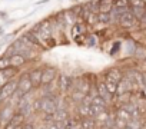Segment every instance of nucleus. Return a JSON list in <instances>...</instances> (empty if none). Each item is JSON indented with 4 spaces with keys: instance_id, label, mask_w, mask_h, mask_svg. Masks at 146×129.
Instances as JSON below:
<instances>
[{
    "instance_id": "nucleus-1",
    "label": "nucleus",
    "mask_w": 146,
    "mask_h": 129,
    "mask_svg": "<svg viewBox=\"0 0 146 129\" xmlns=\"http://www.w3.org/2000/svg\"><path fill=\"white\" fill-rule=\"evenodd\" d=\"M60 95L54 96H40V116L42 115H49L53 116L56 110L60 108Z\"/></svg>"
},
{
    "instance_id": "nucleus-2",
    "label": "nucleus",
    "mask_w": 146,
    "mask_h": 129,
    "mask_svg": "<svg viewBox=\"0 0 146 129\" xmlns=\"http://www.w3.org/2000/svg\"><path fill=\"white\" fill-rule=\"evenodd\" d=\"M73 83H75V79H73L72 76H67L64 73L59 75L57 76V93L60 96L69 95L70 90L73 89Z\"/></svg>"
},
{
    "instance_id": "nucleus-3",
    "label": "nucleus",
    "mask_w": 146,
    "mask_h": 129,
    "mask_svg": "<svg viewBox=\"0 0 146 129\" xmlns=\"http://www.w3.org/2000/svg\"><path fill=\"white\" fill-rule=\"evenodd\" d=\"M59 76V70L56 66H52V64H46L43 66V72H42V86H47L52 85Z\"/></svg>"
},
{
    "instance_id": "nucleus-4",
    "label": "nucleus",
    "mask_w": 146,
    "mask_h": 129,
    "mask_svg": "<svg viewBox=\"0 0 146 129\" xmlns=\"http://www.w3.org/2000/svg\"><path fill=\"white\" fill-rule=\"evenodd\" d=\"M15 112H16V106H15L10 100L5 102V103L2 105V108H0V126L3 128V126L13 118Z\"/></svg>"
},
{
    "instance_id": "nucleus-5",
    "label": "nucleus",
    "mask_w": 146,
    "mask_h": 129,
    "mask_svg": "<svg viewBox=\"0 0 146 129\" xmlns=\"http://www.w3.org/2000/svg\"><path fill=\"white\" fill-rule=\"evenodd\" d=\"M117 25H119V27H122V29H125V30H129V29L136 27V26L139 25V20L132 15V12H130V10H126V12L119 17Z\"/></svg>"
},
{
    "instance_id": "nucleus-6",
    "label": "nucleus",
    "mask_w": 146,
    "mask_h": 129,
    "mask_svg": "<svg viewBox=\"0 0 146 129\" xmlns=\"http://www.w3.org/2000/svg\"><path fill=\"white\" fill-rule=\"evenodd\" d=\"M17 90L22 95H30L33 92V85L30 82V78H29L27 72L20 73V76L17 78Z\"/></svg>"
},
{
    "instance_id": "nucleus-7",
    "label": "nucleus",
    "mask_w": 146,
    "mask_h": 129,
    "mask_svg": "<svg viewBox=\"0 0 146 129\" xmlns=\"http://www.w3.org/2000/svg\"><path fill=\"white\" fill-rule=\"evenodd\" d=\"M125 76V72L119 66H112L103 72V80H109L113 83H119Z\"/></svg>"
},
{
    "instance_id": "nucleus-8",
    "label": "nucleus",
    "mask_w": 146,
    "mask_h": 129,
    "mask_svg": "<svg viewBox=\"0 0 146 129\" xmlns=\"http://www.w3.org/2000/svg\"><path fill=\"white\" fill-rule=\"evenodd\" d=\"M90 105H92V98L86 96V98L82 100V103H79L78 106H75V108H76L75 116H76L78 119L90 118V116H89V108H90Z\"/></svg>"
},
{
    "instance_id": "nucleus-9",
    "label": "nucleus",
    "mask_w": 146,
    "mask_h": 129,
    "mask_svg": "<svg viewBox=\"0 0 146 129\" xmlns=\"http://www.w3.org/2000/svg\"><path fill=\"white\" fill-rule=\"evenodd\" d=\"M19 73H20V70L13 68V66H10V68H7L5 70H0V89H2L7 82H10L12 79H16V76Z\"/></svg>"
},
{
    "instance_id": "nucleus-10",
    "label": "nucleus",
    "mask_w": 146,
    "mask_h": 129,
    "mask_svg": "<svg viewBox=\"0 0 146 129\" xmlns=\"http://www.w3.org/2000/svg\"><path fill=\"white\" fill-rule=\"evenodd\" d=\"M17 90V79H12L10 82H7L2 89H0V93H2V98L5 102L10 100V98L15 95V92Z\"/></svg>"
},
{
    "instance_id": "nucleus-11",
    "label": "nucleus",
    "mask_w": 146,
    "mask_h": 129,
    "mask_svg": "<svg viewBox=\"0 0 146 129\" xmlns=\"http://www.w3.org/2000/svg\"><path fill=\"white\" fill-rule=\"evenodd\" d=\"M42 72H43V68H40V66L33 68L27 72L29 78H30V82L33 85V90H37V89L42 88Z\"/></svg>"
},
{
    "instance_id": "nucleus-12",
    "label": "nucleus",
    "mask_w": 146,
    "mask_h": 129,
    "mask_svg": "<svg viewBox=\"0 0 146 129\" xmlns=\"http://www.w3.org/2000/svg\"><path fill=\"white\" fill-rule=\"evenodd\" d=\"M136 90V86L126 78L123 76V79L117 83V92H116V96L119 95H123V93H129V92H135Z\"/></svg>"
},
{
    "instance_id": "nucleus-13",
    "label": "nucleus",
    "mask_w": 146,
    "mask_h": 129,
    "mask_svg": "<svg viewBox=\"0 0 146 129\" xmlns=\"http://www.w3.org/2000/svg\"><path fill=\"white\" fill-rule=\"evenodd\" d=\"M72 118V113H70V110L67 109V108H64V106H60L57 110H56V113L53 115V122H56V123H64V122H67L69 119Z\"/></svg>"
},
{
    "instance_id": "nucleus-14",
    "label": "nucleus",
    "mask_w": 146,
    "mask_h": 129,
    "mask_svg": "<svg viewBox=\"0 0 146 129\" xmlns=\"http://www.w3.org/2000/svg\"><path fill=\"white\" fill-rule=\"evenodd\" d=\"M113 10V0H98V13L110 15Z\"/></svg>"
},
{
    "instance_id": "nucleus-15",
    "label": "nucleus",
    "mask_w": 146,
    "mask_h": 129,
    "mask_svg": "<svg viewBox=\"0 0 146 129\" xmlns=\"http://www.w3.org/2000/svg\"><path fill=\"white\" fill-rule=\"evenodd\" d=\"M10 63H12V66H13V68H16V69H19V70H20L26 63H29V60H27L25 56H22V55L16 53V55L10 56Z\"/></svg>"
},
{
    "instance_id": "nucleus-16",
    "label": "nucleus",
    "mask_w": 146,
    "mask_h": 129,
    "mask_svg": "<svg viewBox=\"0 0 146 129\" xmlns=\"http://www.w3.org/2000/svg\"><path fill=\"white\" fill-rule=\"evenodd\" d=\"M82 36V35H88V32H86V23L85 22H76L75 25L72 26V36H73V39L75 37H78V36Z\"/></svg>"
},
{
    "instance_id": "nucleus-17",
    "label": "nucleus",
    "mask_w": 146,
    "mask_h": 129,
    "mask_svg": "<svg viewBox=\"0 0 146 129\" xmlns=\"http://www.w3.org/2000/svg\"><path fill=\"white\" fill-rule=\"evenodd\" d=\"M86 96L82 93V92H79L78 89H75L73 88L72 90H70V93H69V99H70V102L75 105V106H78L79 103H82V100L85 99Z\"/></svg>"
},
{
    "instance_id": "nucleus-18",
    "label": "nucleus",
    "mask_w": 146,
    "mask_h": 129,
    "mask_svg": "<svg viewBox=\"0 0 146 129\" xmlns=\"http://www.w3.org/2000/svg\"><path fill=\"white\" fill-rule=\"evenodd\" d=\"M123 129H145L143 118H139V119H130L129 122H126V125L123 126Z\"/></svg>"
},
{
    "instance_id": "nucleus-19",
    "label": "nucleus",
    "mask_w": 146,
    "mask_h": 129,
    "mask_svg": "<svg viewBox=\"0 0 146 129\" xmlns=\"http://www.w3.org/2000/svg\"><path fill=\"white\" fill-rule=\"evenodd\" d=\"M79 128L80 129H98V125L93 118H85V119H79Z\"/></svg>"
},
{
    "instance_id": "nucleus-20",
    "label": "nucleus",
    "mask_w": 146,
    "mask_h": 129,
    "mask_svg": "<svg viewBox=\"0 0 146 129\" xmlns=\"http://www.w3.org/2000/svg\"><path fill=\"white\" fill-rule=\"evenodd\" d=\"M92 105H96V106H99V108H103V109H110L112 106L103 99V98H100L99 95H96V96H93L92 98Z\"/></svg>"
},
{
    "instance_id": "nucleus-21",
    "label": "nucleus",
    "mask_w": 146,
    "mask_h": 129,
    "mask_svg": "<svg viewBox=\"0 0 146 129\" xmlns=\"http://www.w3.org/2000/svg\"><path fill=\"white\" fill-rule=\"evenodd\" d=\"M130 5L129 0H113V9H122V10H129Z\"/></svg>"
},
{
    "instance_id": "nucleus-22",
    "label": "nucleus",
    "mask_w": 146,
    "mask_h": 129,
    "mask_svg": "<svg viewBox=\"0 0 146 129\" xmlns=\"http://www.w3.org/2000/svg\"><path fill=\"white\" fill-rule=\"evenodd\" d=\"M129 10L132 12V15H133L137 20H140V19L146 15V9H145V7H129Z\"/></svg>"
},
{
    "instance_id": "nucleus-23",
    "label": "nucleus",
    "mask_w": 146,
    "mask_h": 129,
    "mask_svg": "<svg viewBox=\"0 0 146 129\" xmlns=\"http://www.w3.org/2000/svg\"><path fill=\"white\" fill-rule=\"evenodd\" d=\"M113 22L112 16L110 15H106V13H98V23L100 25H110Z\"/></svg>"
},
{
    "instance_id": "nucleus-24",
    "label": "nucleus",
    "mask_w": 146,
    "mask_h": 129,
    "mask_svg": "<svg viewBox=\"0 0 146 129\" xmlns=\"http://www.w3.org/2000/svg\"><path fill=\"white\" fill-rule=\"evenodd\" d=\"M12 66V63H10V57L3 55V56H0V70H5L7 68Z\"/></svg>"
},
{
    "instance_id": "nucleus-25",
    "label": "nucleus",
    "mask_w": 146,
    "mask_h": 129,
    "mask_svg": "<svg viewBox=\"0 0 146 129\" xmlns=\"http://www.w3.org/2000/svg\"><path fill=\"white\" fill-rule=\"evenodd\" d=\"M105 82V86L108 89V92L112 95V96H116V92H117V83H113V82H109V80H103Z\"/></svg>"
},
{
    "instance_id": "nucleus-26",
    "label": "nucleus",
    "mask_w": 146,
    "mask_h": 129,
    "mask_svg": "<svg viewBox=\"0 0 146 129\" xmlns=\"http://www.w3.org/2000/svg\"><path fill=\"white\" fill-rule=\"evenodd\" d=\"M120 49H122V42H120V40H115V43L112 45V47H110V50H109V55H110V56H116V55L120 52Z\"/></svg>"
},
{
    "instance_id": "nucleus-27",
    "label": "nucleus",
    "mask_w": 146,
    "mask_h": 129,
    "mask_svg": "<svg viewBox=\"0 0 146 129\" xmlns=\"http://www.w3.org/2000/svg\"><path fill=\"white\" fill-rule=\"evenodd\" d=\"M102 110H105V109H103V108H99V106H96V105H90V108H89V116L95 119Z\"/></svg>"
},
{
    "instance_id": "nucleus-28",
    "label": "nucleus",
    "mask_w": 146,
    "mask_h": 129,
    "mask_svg": "<svg viewBox=\"0 0 146 129\" xmlns=\"http://www.w3.org/2000/svg\"><path fill=\"white\" fill-rule=\"evenodd\" d=\"M130 7H145L146 9V0H129Z\"/></svg>"
},
{
    "instance_id": "nucleus-29",
    "label": "nucleus",
    "mask_w": 146,
    "mask_h": 129,
    "mask_svg": "<svg viewBox=\"0 0 146 129\" xmlns=\"http://www.w3.org/2000/svg\"><path fill=\"white\" fill-rule=\"evenodd\" d=\"M33 113L35 115H40V96L33 99Z\"/></svg>"
},
{
    "instance_id": "nucleus-30",
    "label": "nucleus",
    "mask_w": 146,
    "mask_h": 129,
    "mask_svg": "<svg viewBox=\"0 0 146 129\" xmlns=\"http://www.w3.org/2000/svg\"><path fill=\"white\" fill-rule=\"evenodd\" d=\"M20 129H37V126H36L35 122H32V120H26V122L20 126Z\"/></svg>"
},
{
    "instance_id": "nucleus-31",
    "label": "nucleus",
    "mask_w": 146,
    "mask_h": 129,
    "mask_svg": "<svg viewBox=\"0 0 146 129\" xmlns=\"http://www.w3.org/2000/svg\"><path fill=\"white\" fill-rule=\"evenodd\" d=\"M46 128L47 129H62V125L60 123H56V122H50V123L46 125Z\"/></svg>"
},
{
    "instance_id": "nucleus-32",
    "label": "nucleus",
    "mask_w": 146,
    "mask_h": 129,
    "mask_svg": "<svg viewBox=\"0 0 146 129\" xmlns=\"http://www.w3.org/2000/svg\"><path fill=\"white\" fill-rule=\"evenodd\" d=\"M86 42H89L88 46H95V45H96V37H95V36H88V37H86Z\"/></svg>"
},
{
    "instance_id": "nucleus-33",
    "label": "nucleus",
    "mask_w": 146,
    "mask_h": 129,
    "mask_svg": "<svg viewBox=\"0 0 146 129\" xmlns=\"http://www.w3.org/2000/svg\"><path fill=\"white\" fill-rule=\"evenodd\" d=\"M139 25H140V27H142L143 30H146V15H145V16H143L140 20H139Z\"/></svg>"
},
{
    "instance_id": "nucleus-34",
    "label": "nucleus",
    "mask_w": 146,
    "mask_h": 129,
    "mask_svg": "<svg viewBox=\"0 0 146 129\" xmlns=\"http://www.w3.org/2000/svg\"><path fill=\"white\" fill-rule=\"evenodd\" d=\"M0 17H2V19H6V17H7V13H6V12H0Z\"/></svg>"
},
{
    "instance_id": "nucleus-35",
    "label": "nucleus",
    "mask_w": 146,
    "mask_h": 129,
    "mask_svg": "<svg viewBox=\"0 0 146 129\" xmlns=\"http://www.w3.org/2000/svg\"><path fill=\"white\" fill-rule=\"evenodd\" d=\"M3 103H5V100H3V98H2V93H0V108H2Z\"/></svg>"
},
{
    "instance_id": "nucleus-36",
    "label": "nucleus",
    "mask_w": 146,
    "mask_h": 129,
    "mask_svg": "<svg viewBox=\"0 0 146 129\" xmlns=\"http://www.w3.org/2000/svg\"><path fill=\"white\" fill-rule=\"evenodd\" d=\"M49 2V0H40V2L37 3V5H43V3H47Z\"/></svg>"
},
{
    "instance_id": "nucleus-37",
    "label": "nucleus",
    "mask_w": 146,
    "mask_h": 129,
    "mask_svg": "<svg viewBox=\"0 0 146 129\" xmlns=\"http://www.w3.org/2000/svg\"><path fill=\"white\" fill-rule=\"evenodd\" d=\"M37 129H47L46 125H42V126H37Z\"/></svg>"
},
{
    "instance_id": "nucleus-38",
    "label": "nucleus",
    "mask_w": 146,
    "mask_h": 129,
    "mask_svg": "<svg viewBox=\"0 0 146 129\" xmlns=\"http://www.w3.org/2000/svg\"><path fill=\"white\" fill-rule=\"evenodd\" d=\"M5 35V32H3V27H0V36H3Z\"/></svg>"
},
{
    "instance_id": "nucleus-39",
    "label": "nucleus",
    "mask_w": 146,
    "mask_h": 129,
    "mask_svg": "<svg viewBox=\"0 0 146 129\" xmlns=\"http://www.w3.org/2000/svg\"><path fill=\"white\" fill-rule=\"evenodd\" d=\"M109 129H120V128H119V126H116V125H113V126H112V128H109Z\"/></svg>"
},
{
    "instance_id": "nucleus-40",
    "label": "nucleus",
    "mask_w": 146,
    "mask_h": 129,
    "mask_svg": "<svg viewBox=\"0 0 146 129\" xmlns=\"http://www.w3.org/2000/svg\"><path fill=\"white\" fill-rule=\"evenodd\" d=\"M2 46H3V43H0V49H2Z\"/></svg>"
}]
</instances>
